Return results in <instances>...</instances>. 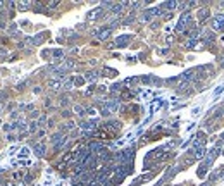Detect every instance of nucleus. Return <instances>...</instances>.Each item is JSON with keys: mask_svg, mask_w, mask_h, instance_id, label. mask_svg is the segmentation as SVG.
Returning <instances> with one entry per match:
<instances>
[{"mask_svg": "<svg viewBox=\"0 0 224 186\" xmlns=\"http://www.w3.org/2000/svg\"><path fill=\"white\" fill-rule=\"evenodd\" d=\"M207 16H209V9H200V10H198V19H200V21H205Z\"/></svg>", "mask_w": 224, "mask_h": 186, "instance_id": "obj_9", "label": "nucleus"}, {"mask_svg": "<svg viewBox=\"0 0 224 186\" xmlns=\"http://www.w3.org/2000/svg\"><path fill=\"white\" fill-rule=\"evenodd\" d=\"M45 5H47L48 9H55L57 5H59V2H57V0H54V2H48V3H45Z\"/></svg>", "mask_w": 224, "mask_h": 186, "instance_id": "obj_16", "label": "nucleus"}, {"mask_svg": "<svg viewBox=\"0 0 224 186\" xmlns=\"http://www.w3.org/2000/svg\"><path fill=\"white\" fill-rule=\"evenodd\" d=\"M98 14H102V7H98V9L92 10V12L88 14V17H90V19H95V17H98Z\"/></svg>", "mask_w": 224, "mask_h": 186, "instance_id": "obj_10", "label": "nucleus"}, {"mask_svg": "<svg viewBox=\"0 0 224 186\" xmlns=\"http://www.w3.org/2000/svg\"><path fill=\"white\" fill-rule=\"evenodd\" d=\"M190 22V14L188 12H185L183 16H181V19H179V22H178V26H176V31H183L185 28H186V24Z\"/></svg>", "mask_w": 224, "mask_h": 186, "instance_id": "obj_2", "label": "nucleus"}, {"mask_svg": "<svg viewBox=\"0 0 224 186\" xmlns=\"http://www.w3.org/2000/svg\"><path fill=\"white\" fill-rule=\"evenodd\" d=\"M95 35H97L98 40H107L109 35H111V28H100V29L95 31Z\"/></svg>", "mask_w": 224, "mask_h": 186, "instance_id": "obj_3", "label": "nucleus"}, {"mask_svg": "<svg viewBox=\"0 0 224 186\" xmlns=\"http://www.w3.org/2000/svg\"><path fill=\"white\" fill-rule=\"evenodd\" d=\"M223 90H224V85H221V86H219L217 90H214V95H219V93L223 92Z\"/></svg>", "mask_w": 224, "mask_h": 186, "instance_id": "obj_20", "label": "nucleus"}, {"mask_svg": "<svg viewBox=\"0 0 224 186\" xmlns=\"http://www.w3.org/2000/svg\"><path fill=\"white\" fill-rule=\"evenodd\" d=\"M97 78H98V73H97V71H88V73L85 74V79H88V81H97Z\"/></svg>", "mask_w": 224, "mask_h": 186, "instance_id": "obj_7", "label": "nucleus"}, {"mask_svg": "<svg viewBox=\"0 0 224 186\" xmlns=\"http://www.w3.org/2000/svg\"><path fill=\"white\" fill-rule=\"evenodd\" d=\"M131 157H133V150H124V152L119 155V160H121V162H128Z\"/></svg>", "mask_w": 224, "mask_h": 186, "instance_id": "obj_5", "label": "nucleus"}, {"mask_svg": "<svg viewBox=\"0 0 224 186\" xmlns=\"http://www.w3.org/2000/svg\"><path fill=\"white\" fill-rule=\"evenodd\" d=\"M212 28L216 29V31H221L224 29V14H217L214 21H212Z\"/></svg>", "mask_w": 224, "mask_h": 186, "instance_id": "obj_1", "label": "nucleus"}, {"mask_svg": "<svg viewBox=\"0 0 224 186\" xmlns=\"http://www.w3.org/2000/svg\"><path fill=\"white\" fill-rule=\"evenodd\" d=\"M52 54L55 55V59H62V57H64V52H62V50H54Z\"/></svg>", "mask_w": 224, "mask_h": 186, "instance_id": "obj_15", "label": "nucleus"}, {"mask_svg": "<svg viewBox=\"0 0 224 186\" xmlns=\"http://www.w3.org/2000/svg\"><path fill=\"white\" fill-rule=\"evenodd\" d=\"M128 41H130V35H123V36H119L116 40V45L117 47H124V45H128Z\"/></svg>", "mask_w": 224, "mask_h": 186, "instance_id": "obj_6", "label": "nucleus"}, {"mask_svg": "<svg viewBox=\"0 0 224 186\" xmlns=\"http://www.w3.org/2000/svg\"><path fill=\"white\" fill-rule=\"evenodd\" d=\"M164 7H166V9H176V7H178V3H176V2H169V3L164 5Z\"/></svg>", "mask_w": 224, "mask_h": 186, "instance_id": "obj_17", "label": "nucleus"}, {"mask_svg": "<svg viewBox=\"0 0 224 186\" xmlns=\"http://www.w3.org/2000/svg\"><path fill=\"white\" fill-rule=\"evenodd\" d=\"M95 124H97L95 121H88V122H83V124H81V128H83L85 131H92L95 128Z\"/></svg>", "mask_w": 224, "mask_h": 186, "instance_id": "obj_8", "label": "nucleus"}, {"mask_svg": "<svg viewBox=\"0 0 224 186\" xmlns=\"http://www.w3.org/2000/svg\"><path fill=\"white\" fill-rule=\"evenodd\" d=\"M33 150H35V153H36V155H43V153H45V143H43V141H38V143H35Z\"/></svg>", "mask_w": 224, "mask_h": 186, "instance_id": "obj_4", "label": "nucleus"}, {"mask_svg": "<svg viewBox=\"0 0 224 186\" xmlns=\"http://www.w3.org/2000/svg\"><path fill=\"white\" fill-rule=\"evenodd\" d=\"M83 81H85V78H81V76L73 78V83H76V86H81V85H83Z\"/></svg>", "mask_w": 224, "mask_h": 186, "instance_id": "obj_13", "label": "nucleus"}, {"mask_svg": "<svg viewBox=\"0 0 224 186\" xmlns=\"http://www.w3.org/2000/svg\"><path fill=\"white\" fill-rule=\"evenodd\" d=\"M198 112H200V107H195V109H193V115H197Z\"/></svg>", "mask_w": 224, "mask_h": 186, "instance_id": "obj_21", "label": "nucleus"}, {"mask_svg": "<svg viewBox=\"0 0 224 186\" xmlns=\"http://www.w3.org/2000/svg\"><path fill=\"white\" fill-rule=\"evenodd\" d=\"M28 155H29V148H28V147H22V148L19 150V157L24 159V157H28Z\"/></svg>", "mask_w": 224, "mask_h": 186, "instance_id": "obj_11", "label": "nucleus"}, {"mask_svg": "<svg viewBox=\"0 0 224 186\" xmlns=\"http://www.w3.org/2000/svg\"><path fill=\"white\" fill-rule=\"evenodd\" d=\"M74 110H76V114H78V115H83V114H85V112H83V107H79V105H76Z\"/></svg>", "mask_w": 224, "mask_h": 186, "instance_id": "obj_19", "label": "nucleus"}, {"mask_svg": "<svg viewBox=\"0 0 224 186\" xmlns=\"http://www.w3.org/2000/svg\"><path fill=\"white\" fill-rule=\"evenodd\" d=\"M36 129H38V122H31V124H29V131H31V133H35Z\"/></svg>", "mask_w": 224, "mask_h": 186, "instance_id": "obj_18", "label": "nucleus"}, {"mask_svg": "<svg viewBox=\"0 0 224 186\" xmlns=\"http://www.w3.org/2000/svg\"><path fill=\"white\" fill-rule=\"evenodd\" d=\"M18 9L19 10H28L29 9V2H21V3H18Z\"/></svg>", "mask_w": 224, "mask_h": 186, "instance_id": "obj_12", "label": "nucleus"}, {"mask_svg": "<svg viewBox=\"0 0 224 186\" xmlns=\"http://www.w3.org/2000/svg\"><path fill=\"white\" fill-rule=\"evenodd\" d=\"M48 86H50L52 90H57V88L60 86V81H57V79H54V81H50V83H48Z\"/></svg>", "mask_w": 224, "mask_h": 186, "instance_id": "obj_14", "label": "nucleus"}]
</instances>
